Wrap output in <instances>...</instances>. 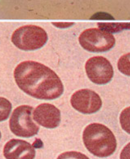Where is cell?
I'll return each mask as SVG.
<instances>
[{
	"mask_svg": "<svg viewBox=\"0 0 130 159\" xmlns=\"http://www.w3.org/2000/svg\"><path fill=\"white\" fill-rule=\"evenodd\" d=\"M14 77L18 87L35 98L53 100L64 92L63 83L55 72L37 62L20 63L14 70Z\"/></svg>",
	"mask_w": 130,
	"mask_h": 159,
	"instance_id": "cell-1",
	"label": "cell"
},
{
	"mask_svg": "<svg viewBox=\"0 0 130 159\" xmlns=\"http://www.w3.org/2000/svg\"><path fill=\"white\" fill-rule=\"evenodd\" d=\"M70 103L75 110L85 114H95L102 106V101L95 91L89 89H81L73 93Z\"/></svg>",
	"mask_w": 130,
	"mask_h": 159,
	"instance_id": "cell-7",
	"label": "cell"
},
{
	"mask_svg": "<svg viewBox=\"0 0 130 159\" xmlns=\"http://www.w3.org/2000/svg\"><path fill=\"white\" fill-rule=\"evenodd\" d=\"M98 15L100 16H98L96 15V14H95L94 15L91 19H93V18H95V19H112L113 20L114 18L111 16V15H110V14H107V13H105V12H98L97 13Z\"/></svg>",
	"mask_w": 130,
	"mask_h": 159,
	"instance_id": "cell-16",
	"label": "cell"
},
{
	"mask_svg": "<svg viewBox=\"0 0 130 159\" xmlns=\"http://www.w3.org/2000/svg\"><path fill=\"white\" fill-rule=\"evenodd\" d=\"M14 45L24 51H32L44 46L48 40L46 32L36 25H25L14 31L12 35Z\"/></svg>",
	"mask_w": 130,
	"mask_h": 159,
	"instance_id": "cell-4",
	"label": "cell"
},
{
	"mask_svg": "<svg viewBox=\"0 0 130 159\" xmlns=\"http://www.w3.org/2000/svg\"><path fill=\"white\" fill-rule=\"evenodd\" d=\"M33 108L21 105L14 109L11 116L9 127L11 131L21 138H31L37 134L40 127L33 120Z\"/></svg>",
	"mask_w": 130,
	"mask_h": 159,
	"instance_id": "cell-3",
	"label": "cell"
},
{
	"mask_svg": "<svg viewBox=\"0 0 130 159\" xmlns=\"http://www.w3.org/2000/svg\"><path fill=\"white\" fill-rule=\"evenodd\" d=\"M85 70L90 80L96 84L103 85L113 79L114 71L111 62L103 57H93L86 61Z\"/></svg>",
	"mask_w": 130,
	"mask_h": 159,
	"instance_id": "cell-6",
	"label": "cell"
},
{
	"mask_svg": "<svg viewBox=\"0 0 130 159\" xmlns=\"http://www.w3.org/2000/svg\"><path fill=\"white\" fill-rule=\"evenodd\" d=\"M57 159H90L85 154L78 151H67L61 153Z\"/></svg>",
	"mask_w": 130,
	"mask_h": 159,
	"instance_id": "cell-14",
	"label": "cell"
},
{
	"mask_svg": "<svg viewBox=\"0 0 130 159\" xmlns=\"http://www.w3.org/2000/svg\"><path fill=\"white\" fill-rule=\"evenodd\" d=\"M120 124L124 131L130 134V107L125 108L120 114Z\"/></svg>",
	"mask_w": 130,
	"mask_h": 159,
	"instance_id": "cell-12",
	"label": "cell"
},
{
	"mask_svg": "<svg viewBox=\"0 0 130 159\" xmlns=\"http://www.w3.org/2000/svg\"><path fill=\"white\" fill-rule=\"evenodd\" d=\"M101 30L109 33H118L130 29V23H98Z\"/></svg>",
	"mask_w": 130,
	"mask_h": 159,
	"instance_id": "cell-10",
	"label": "cell"
},
{
	"mask_svg": "<svg viewBox=\"0 0 130 159\" xmlns=\"http://www.w3.org/2000/svg\"><path fill=\"white\" fill-rule=\"evenodd\" d=\"M80 45L85 49L93 53H102L110 50L115 44L113 34L101 29L86 30L79 37Z\"/></svg>",
	"mask_w": 130,
	"mask_h": 159,
	"instance_id": "cell-5",
	"label": "cell"
},
{
	"mask_svg": "<svg viewBox=\"0 0 130 159\" xmlns=\"http://www.w3.org/2000/svg\"><path fill=\"white\" fill-rule=\"evenodd\" d=\"M120 159H130V142L122 149L120 154Z\"/></svg>",
	"mask_w": 130,
	"mask_h": 159,
	"instance_id": "cell-15",
	"label": "cell"
},
{
	"mask_svg": "<svg viewBox=\"0 0 130 159\" xmlns=\"http://www.w3.org/2000/svg\"><path fill=\"white\" fill-rule=\"evenodd\" d=\"M53 25H54L57 27L59 28H67L70 27L74 24L72 22H54L52 23Z\"/></svg>",
	"mask_w": 130,
	"mask_h": 159,
	"instance_id": "cell-17",
	"label": "cell"
},
{
	"mask_svg": "<svg viewBox=\"0 0 130 159\" xmlns=\"http://www.w3.org/2000/svg\"><path fill=\"white\" fill-rule=\"evenodd\" d=\"M118 69L122 74L130 77V53L120 58L118 61Z\"/></svg>",
	"mask_w": 130,
	"mask_h": 159,
	"instance_id": "cell-13",
	"label": "cell"
},
{
	"mask_svg": "<svg viewBox=\"0 0 130 159\" xmlns=\"http://www.w3.org/2000/svg\"><path fill=\"white\" fill-rule=\"evenodd\" d=\"M6 159H34L36 151L30 143L20 139H11L3 148Z\"/></svg>",
	"mask_w": 130,
	"mask_h": 159,
	"instance_id": "cell-9",
	"label": "cell"
},
{
	"mask_svg": "<svg viewBox=\"0 0 130 159\" xmlns=\"http://www.w3.org/2000/svg\"><path fill=\"white\" fill-rule=\"evenodd\" d=\"M83 141L86 149L99 158L112 155L117 147L116 137L113 132L99 123H92L85 128Z\"/></svg>",
	"mask_w": 130,
	"mask_h": 159,
	"instance_id": "cell-2",
	"label": "cell"
},
{
	"mask_svg": "<svg viewBox=\"0 0 130 159\" xmlns=\"http://www.w3.org/2000/svg\"><path fill=\"white\" fill-rule=\"evenodd\" d=\"M33 118L42 127L47 129H55L60 125L61 111L53 105L42 103L34 109Z\"/></svg>",
	"mask_w": 130,
	"mask_h": 159,
	"instance_id": "cell-8",
	"label": "cell"
},
{
	"mask_svg": "<svg viewBox=\"0 0 130 159\" xmlns=\"http://www.w3.org/2000/svg\"><path fill=\"white\" fill-rule=\"evenodd\" d=\"M12 111V104L8 99L0 97V122L7 120Z\"/></svg>",
	"mask_w": 130,
	"mask_h": 159,
	"instance_id": "cell-11",
	"label": "cell"
},
{
	"mask_svg": "<svg viewBox=\"0 0 130 159\" xmlns=\"http://www.w3.org/2000/svg\"><path fill=\"white\" fill-rule=\"evenodd\" d=\"M2 139V133H1V131H0V140H1Z\"/></svg>",
	"mask_w": 130,
	"mask_h": 159,
	"instance_id": "cell-18",
	"label": "cell"
}]
</instances>
